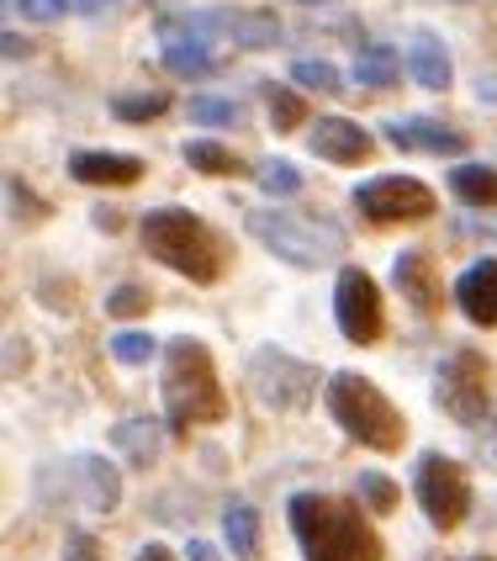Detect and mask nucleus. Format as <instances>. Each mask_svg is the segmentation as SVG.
Returning <instances> with one entry per match:
<instances>
[{
    "label": "nucleus",
    "instance_id": "nucleus-31",
    "mask_svg": "<svg viewBox=\"0 0 497 561\" xmlns=\"http://www.w3.org/2000/svg\"><path fill=\"white\" fill-rule=\"evenodd\" d=\"M112 355H117L123 366H143V360L154 355V340H149L143 329H123V334H112Z\"/></svg>",
    "mask_w": 497,
    "mask_h": 561
},
{
    "label": "nucleus",
    "instance_id": "nucleus-23",
    "mask_svg": "<svg viewBox=\"0 0 497 561\" xmlns=\"http://www.w3.org/2000/svg\"><path fill=\"white\" fill-rule=\"evenodd\" d=\"M291 85H297V91H312V95H339L344 91L339 69L328 59H297L291 64Z\"/></svg>",
    "mask_w": 497,
    "mask_h": 561
},
{
    "label": "nucleus",
    "instance_id": "nucleus-16",
    "mask_svg": "<svg viewBox=\"0 0 497 561\" xmlns=\"http://www.w3.org/2000/svg\"><path fill=\"white\" fill-rule=\"evenodd\" d=\"M74 477H80V499H85V508H95V514H112V508H117L123 482H117L112 461H101V456H80V461H74Z\"/></svg>",
    "mask_w": 497,
    "mask_h": 561
},
{
    "label": "nucleus",
    "instance_id": "nucleus-11",
    "mask_svg": "<svg viewBox=\"0 0 497 561\" xmlns=\"http://www.w3.org/2000/svg\"><path fill=\"white\" fill-rule=\"evenodd\" d=\"M308 149L328 164H360V159H371V133L349 117H312Z\"/></svg>",
    "mask_w": 497,
    "mask_h": 561
},
{
    "label": "nucleus",
    "instance_id": "nucleus-5",
    "mask_svg": "<svg viewBox=\"0 0 497 561\" xmlns=\"http://www.w3.org/2000/svg\"><path fill=\"white\" fill-rule=\"evenodd\" d=\"M244 222L265 250L280 254L286 265H302V271H317L323 260H334V250H344V233L323 218L280 213V207H254Z\"/></svg>",
    "mask_w": 497,
    "mask_h": 561
},
{
    "label": "nucleus",
    "instance_id": "nucleus-27",
    "mask_svg": "<svg viewBox=\"0 0 497 561\" xmlns=\"http://www.w3.org/2000/svg\"><path fill=\"white\" fill-rule=\"evenodd\" d=\"M254 181L265 196H297L302 191V170L291 164V159H265L259 170H254Z\"/></svg>",
    "mask_w": 497,
    "mask_h": 561
},
{
    "label": "nucleus",
    "instance_id": "nucleus-22",
    "mask_svg": "<svg viewBox=\"0 0 497 561\" xmlns=\"http://www.w3.org/2000/svg\"><path fill=\"white\" fill-rule=\"evenodd\" d=\"M233 37H239V48H276L280 22L270 11H233Z\"/></svg>",
    "mask_w": 497,
    "mask_h": 561
},
{
    "label": "nucleus",
    "instance_id": "nucleus-26",
    "mask_svg": "<svg viewBox=\"0 0 497 561\" xmlns=\"http://www.w3.org/2000/svg\"><path fill=\"white\" fill-rule=\"evenodd\" d=\"M186 164H196L201 175H239V170H244V159L228 154L222 144H207V138L186 144Z\"/></svg>",
    "mask_w": 497,
    "mask_h": 561
},
{
    "label": "nucleus",
    "instance_id": "nucleus-7",
    "mask_svg": "<svg viewBox=\"0 0 497 561\" xmlns=\"http://www.w3.org/2000/svg\"><path fill=\"white\" fill-rule=\"evenodd\" d=\"M413 488H418V503L429 514L435 530H455L461 519L471 514V482H466V467L450 461V456H418V471H413Z\"/></svg>",
    "mask_w": 497,
    "mask_h": 561
},
{
    "label": "nucleus",
    "instance_id": "nucleus-21",
    "mask_svg": "<svg viewBox=\"0 0 497 561\" xmlns=\"http://www.w3.org/2000/svg\"><path fill=\"white\" fill-rule=\"evenodd\" d=\"M450 191L471 202V207H497V170L493 164H455L450 170Z\"/></svg>",
    "mask_w": 497,
    "mask_h": 561
},
{
    "label": "nucleus",
    "instance_id": "nucleus-39",
    "mask_svg": "<svg viewBox=\"0 0 497 561\" xmlns=\"http://www.w3.org/2000/svg\"><path fill=\"white\" fill-rule=\"evenodd\" d=\"M297 5H323V0H297Z\"/></svg>",
    "mask_w": 497,
    "mask_h": 561
},
{
    "label": "nucleus",
    "instance_id": "nucleus-24",
    "mask_svg": "<svg viewBox=\"0 0 497 561\" xmlns=\"http://www.w3.org/2000/svg\"><path fill=\"white\" fill-rule=\"evenodd\" d=\"M164 112H170V95L164 91H149V95L138 91V95H117V101H112V117H117V123H132V127L154 123Z\"/></svg>",
    "mask_w": 497,
    "mask_h": 561
},
{
    "label": "nucleus",
    "instance_id": "nucleus-12",
    "mask_svg": "<svg viewBox=\"0 0 497 561\" xmlns=\"http://www.w3.org/2000/svg\"><path fill=\"white\" fill-rule=\"evenodd\" d=\"M455 302H461V312H466L476 329H497V260L493 254L461 271V280H455Z\"/></svg>",
    "mask_w": 497,
    "mask_h": 561
},
{
    "label": "nucleus",
    "instance_id": "nucleus-34",
    "mask_svg": "<svg viewBox=\"0 0 497 561\" xmlns=\"http://www.w3.org/2000/svg\"><path fill=\"white\" fill-rule=\"evenodd\" d=\"M63 561H106V551H101V540H95V535H69Z\"/></svg>",
    "mask_w": 497,
    "mask_h": 561
},
{
    "label": "nucleus",
    "instance_id": "nucleus-40",
    "mask_svg": "<svg viewBox=\"0 0 497 561\" xmlns=\"http://www.w3.org/2000/svg\"><path fill=\"white\" fill-rule=\"evenodd\" d=\"M482 561H487V557H482Z\"/></svg>",
    "mask_w": 497,
    "mask_h": 561
},
{
    "label": "nucleus",
    "instance_id": "nucleus-25",
    "mask_svg": "<svg viewBox=\"0 0 497 561\" xmlns=\"http://www.w3.org/2000/svg\"><path fill=\"white\" fill-rule=\"evenodd\" d=\"M222 530H228V546H233L239 557H254V551H259V514H254L248 503H233V508L222 514Z\"/></svg>",
    "mask_w": 497,
    "mask_h": 561
},
{
    "label": "nucleus",
    "instance_id": "nucleus-20",
    "mask_svg": "<svg viewBox=\"0 0 497 561\" xmlns=\"http://www.w3.org/2000/svg\"><path fill=\"white\" fill-rule=\"evenodd\" d=\"M112 445L123 450L132 467H154V456H159V430H154V419H123V424L112 430Z\"/></svg>",
    "mask_w": 497,
    "mask_h": 561
},
{
    "label": "nucleus",
    "instance_id": "nucleus-4",
    "mask_svg": "<svg viewBox=\"0 0 497 561\" xmlns=\"http://www.w3.org/2000/svg\"><path fill=\"white\" fill-rule=\"evenodd\" d=\"M328 413L339 419V430L371 450H397L407 439L403 413L386 403V392L375 387L371 376L360 371H334L328 376Z\"/></svg>",
    "mask_w": 497,
    "mask_h": 561
},
{
    "label": "nucleus",
    "instance_id": "nucleus-13",
    "mask_svg": "<svg viewBox=\"0 0 497 561\" xmlns=\"http://www.w3.org/2000/svg\"><path fill=\"white\" fill-rule=\"evenodd\" d=\"M69 175L80 186H132L143 175V159L112 154V149H80V154H69Z\"/></svg>",
    "mask_w": 497,
    "mask_h": 561
},
{
    "label": "nucleus",
    "instance_id": "nucleus-32",
    "mask_svg": "<svg viewBox=\"0 0 497 561\" xmlns=\"http://www.w3.org/2000/svg\"><path fill=\"white\" fill-rule=\"evenodd\" d=\"M22 22H59L63 11H74V0H5Z\"/></svg>",
    "mask_w": 497,
    "mask_h": 561
},
{
    "label": "nucleus",
    "instance_id": "nucleus-28",
    "mask_svg": "<svg viewBox=\"0 0 497 561\" xmlns=\"http://www.w3.org/2000/svg\"><path fill=\"white\" fill-rule=\"evenodd\" d=\"M239 117H244V106L233 95H196L190 101V123H201V127H233Z\"/></svg>",
    "mask_w": 497,
    "mask_h": 561
},
{
    "label": "nucleus",
    "instance_id": "nucleus-33",
    "mask_svg": "<svg viewBox=\"0 0 497 561\" xmlns=\"http://www.w3.org/2000/svg\"><path fill=\"white\" fill-rule=\"evenodd\" d=\"M106 312H112V318H138V312H149V291H138V286H117V291L106 297Z\"/></svg>",
    "mask_w": 497,
    "mask_h": 561
},
{
    "label": "nucleus",
    "instance_id": "nucleus-10",
    "mask_svg": "<svg viewBox=\"0 0 497 561\" xmlns=\"http://www.w3.org/2000/svg\"><path fill=\"white\" fill-rule=\"evenodd\" d=\"M334 318H339V334L349 344H375L381 340V291L360 265H344L334 280Z\"/></svg>",
    "mask_w": 497,
    "mask_h": 561
},
{
    "label": "nucleus",
    "instance_id": "nucleus-30",
    "mask_svg": "<svg viewBox=\"0 0 497 561\" xmlns=\"http://www.w3.org/2000/svg\"><path fill=\"white\" fill-rule=\"evenodd\" d=\"M355 488H360L366 508H375V514H392V508H397V482H392V477H381V471H360V477H355Z\"/></svg>",
    "mask_w": 497,
    "mask_h": 561
},
{
    "label": "nucleus",
    "instance_id": "nucleus-14",
    "mask_svg": "<svg viewBox=\"0 0 497 561\" xmlns=\"http://www.w3.org/2000/svg\"><path fill=\"white\" fill-rule=\"evenodd\" d=\"M386 144L424 149V154H466V133L439 127L435 117H392V123H386Z\"/></svg>",
    "mask_w": 497,
    "mask_h": 561
},
{
    "label": "nucleus",
    "instance_id": "nucleus-1",
    "mask_svg": "<svg viewBox=\"0 0 497 561\" xmlns=\"http://www.w3.org/2000/svg\"><path fill=\"white\" fill-rule=\"evenodd\" d=\"M286 514L302 540V561H381V540L355 503H339L328 493H297Z\"/></svg>",
    "mask_w": 497,
    "mask_h": 561
},
{
    "label": "nucleus",
    "instance_id": "nucleus-15",
    "mask_svg": "<svg viewBox=\"0 0 497 561\" xmlns=\"http://www.w3.org/2000/svg\"><path fill=\"white\" fill-rule=\"evenodd\" d=\"M392 286H397L418 312L439 308V276H435V260H429L424 250H403L397 260H392Z\"/></svg>",
    "mask_w": 497,
    "mask_h": 561
},
{
    "label": "nucleus",
    "instance_id": "nucleus-6",
    "mask_svg": "<svg viewBox=\"0 0 497 561\" xmlns=\"http://www.w3.org/2000/svg\"><path fill=\"white\" fill-rule=\"evenodd\" d=\"M248 387H254V398L270 408V413H302L312 403L317 371H312L308 360L276 350V344H259L248 355Z\"/></svg>",
    "mask_w": 497,
    "mask_h": 561
},
{
    "label": "nucleus",
    "instance_id": "nucleus-37",
    "mask_svg": "<svg viewBox=\"0 0 497 561\" xmlns=\"http://www.w3.org/2000/svg\"><path fill=\"white\" fill-rule=\"evenodd\" d=\"M186 557H190V561H218V551H212L207 540H190V546H186Z\"/></svg>",
    "mask_w": 497,
    "mask_h": 561
},
{
    "label": "nucleus",
    "instance_id": "nucleus-17",
    "mask_svg": "<svg viewBox=\"0 0 497 561\" xmlns=\"http://www.w3.org/2000/svg\"><path fill=\"white\" fill-rule=\"evenodd\" d=\"M407 75L424 85V91H444L450 85V48L439 43L435 32H418L413 48H407Z\"/></svg>",
    "mask_w": 497,
    "mask_h": 561
},
{
    "label": "nucleus",
    "instance_id": "nucleus-18",
    "mask_svg": "<svg viewBox=\"0 0 497 561\" xmlns=\"http://www.w3.org/2000/svg\"><path fill=\"white\" fill-rule=\"evenodd\" d=\"M164 69H170V75H186V80H201V75L218 69V54H212V43H201V37H170V43H164Z\"/></svg>",
    "mask_w": 497,
    "mask_h": 561
},
{
    "label": "nucleus",
    "instance_id": "nucleus-35",
    "mask_svg": "<svg viewBox=\"0 0 497 561\" xmlns=\"http://www.w3.org/2000/svg\"><path fill=\"white\" fill-rule=\"evenodd\" d=\"M112 5H117V0H74V11H80V16H106Z\"/></svg>",
    "mask_w": 497,
    "mask_h": 561
},
{
    "label": "nucleus",
    "instance_id": "nucleus-29",
    "mask_svg": "<svg viewBox=\"0 0 497 561\" xmlns=\"http://www.w3.org/2000/svg\"><path fill=\"white\" fill-rule=\"evenodd\" d=\"M265 106H270V123H276V133H291L297 123H308L302 95L286 91V85H265Z\"/></svg>",
    "mask_w": 497,
    "mask_h": 561
},
{
    "label": "nucleus",
    "instance_id": "nucleus-3",
    "mask_svg": "<svg viewBox=\"0 0 497 561\" xmlns=\"http://www.w3.org/2000/svg\"><path fill=\"white\" fill-rule=\"evenodd\" d=\"M138 239H143V250L154 254L159 265H170L175 276L196 280V286H212L222 276V265H228L222 239L207 228V218H196L186 207H154V213H143Z\"/></svg>",
    "mask_w": 497,
    "mask_h": 561
},
{
    "label": "nucleus",
    "instance_id": "nucleus-36",
    "mask_svg": "<svg viewBox=\"0 0 497 561\" xmlns=\"http://www.w3.org/2000/svg\"><path fill=\"white\" fill-rule=\"evenodd\" d=\"M138 561H175V551H170V546H159V540H149V546L138 551Z\"/></svg>",
    "mask_w": 497,
    "mask_h": 561
},
{
    "label": "nucleus",
    "instance_id": "nucleus-38",
    "mask_svg": "<svg viewBox=\"0 0 497 561\" xmlns=\"http://www.w3.org/2000/svg\"><path fill=\"white\" fill-rule=\"evenodd\" d=\"M16 54H27V43H22L16 32H5V59H16Z\"/></svg>",
    "mask_w": 497,
    "mask_h": 561
},
{
    "label": "nucleus",
    "instance_id": "nucleus-8",
    "mask_svg": "<svg viewBox=\"0 0 497 561\" xmlns=\"http://www.w3.org/2000/svg\"><path fill=\"white\" fill-rule=\"evenodd\" d=\"M435 403L455 424H482L487 419V360L476 350H455L435 381Z\"/></svg>",
    "mask_w": 497,
    "mask_h": 561
},
{
    "label": "nucleus",
    "instance_id": "nucleus-2",
    "mask_svg": "<svg viewBox=\"0 0 497 561\" xmlns=\"http://www.w3.org/2000/svg\"><path fill=\"white\" fill-rule=\"evenodd\" d=\"M164 413L170 430L186 435L190 424H218L228 419V392L218 381V360L201 340H170L164 344Z\"/></svg>",
    "mask_w": 497,
    "mask_h": 561
},
{
    "label": "nucleus",
    "instance_id": "nucleus-19",
    "mask_svg": "<svg viewBox=\"0 0 497 561\" xmlns=\"http://www.w3.org/2000/svg\"><path fill=\"white\" fill-rule=\"evenodd\" d=\"M355 80L360 85H371V91H386V85H397V48L392 43H360V54H355Z\"/></svg>",
    "mask_w": 497,
    "mask_h": 561
},
{
    "label": "nucleus",
    "instance_id": "nucleus-9",
    "mask_svg": "<svg viewBox=\"0 0 497 561\" xmlns=\"http://www.w3.org/2000/svg\"><path fill=\"white\" fill-rule=\"evenodd\" d=\"M355 207L371 222H418L435 213V191L413 175H375L355 186Z\"/></svg>",
    "mask_w": 497,
    "mask_h": 561
}]
</instances>
